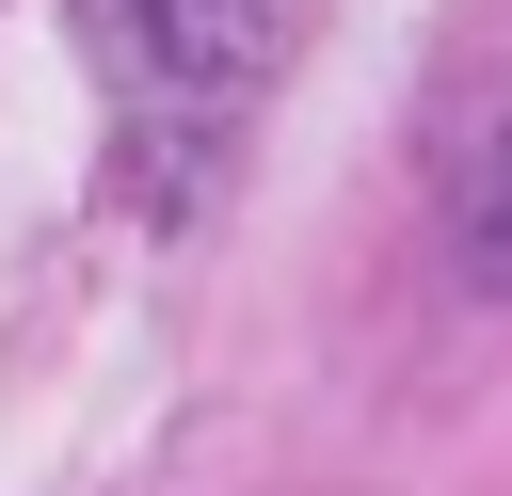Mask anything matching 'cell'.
Here are the masks:
<instances>
[{
  "mask_svg": "<svg viewBox=\"0 0 512 496\" xmlns=\"http://www.w3.org/2000/svg\"><path fill=\"white\" fill-rule=\"evenodd\" d=\"M80 48L112 80V112H128V192L192 208V176H208L256 48H272V0H80Z\"/></svg>",
  "mask_w": 512,
  "mask_h": 496,
  "instance_id": "1",
  "label": "cell"
},
{
  "mask_svg": "<svg viewBox=\"0 0 512 496\" xmlns=\"http://www.w3.org/2000/svg\"><path fill=\"white\" fill-rule=\"evenodd\" d=\"M464 272H480V288H512V128H496V160L464 176Z\"/></svg>",
  "mask_w": 512,
  "mask_h": 496,
  "instance_id": "2",
  "label": "cell"
}]
</instances>
